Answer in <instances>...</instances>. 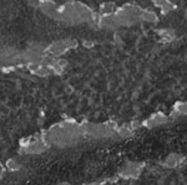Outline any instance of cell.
I'll return each instance as SVG.
<instances>
[{"label":"cell","instance_id":"cell-1","mask_svg":"<svg viewBox=\"0 0 187 185\" xmlns=\"http://www.w3.org/2000/svg\"><path fill=\"white\" fill-rule=\"evenodd\" d=\"M144 168V164L140 163H126L124 165V168L120 170V173L117 177L119 178H124V179H136L140 177V174Z\"/></svg>","mask_w":187,"mask_h":185},{"label":"cell","instance_id":"cell-2","mask_svg":"<svg viewBox=\"0 0 187 185\" xmlns=\"http://www.w3.org/2000/svg\"><path fill=\"white\" fill-rule=\"evenodd\" d=\"M167 119H169V117H167L166 114L164 113H155V114H152L150 116L149 118H147L146 121L142 122V125L146 128H152V127H156V125H160L162 123H166Z\"/></svg>","mask_w":187,"mask_h":185},{"label":"cell","instance_id":"cell-3","mask_svg":"<svg viewBox=\"0 0 187 185\" xmlns=\"http://www.w3.org/2000/svg\"><path fill=\"white\" fill-rule=\"evenodd\" d=\"M183 164H186V158L181 157L178 154H170L167 155L166 159L164 160V165L166 168H176V167H183Z\"/></svg>","mask_w":187,"mask_h":185},{"label":"cell","instance_id":"cell-4","mask_svg":"<svg viewBox=\"0 0 187 185\" xmlns=\"http://www.w3.org/2000/svg\"><path fill=\"white\" fill-rule=\"evenodd\" d=\"M115 133H116L117 135H120V137L125 138V137H130V135H132V133H134V129L131 128L130 124H126V125H117Z\"/></svg>","mask_w":187,"mask_h":185},{"label":"cell","instance_id":"cell-5","mask_svg":"<svg viewBox=\"0 0 187 185\" xmlns=\"http://www.w3.org/2000/svg\"><path fill=\"white\" fill-rule=\"evenodd\" d=\"M186 102H176L174 106V113L177 116H185L186 114Z\"/></svg>","mask_w":187,"mask_h":185},{"label":"cell","instance_id":"cell-6","mask_svg":"<svg viewBox=\"0 0 187 185\" xmlns=\"http://www.w3.org/2000/svg\"><path fill=\"white\" fill-rule=\"evenodd\" d=\"M20 168L21 165L15 159H8V162L5 163V169L10 170V172H18V170H20Z\"/></svg>","mask_w":187,"mask_h":185},{"label":"cell","instance_id":"cell-7","mask_svg":"<svg viewBox=\"0 0 187 185\" xmlns=\"http://www.w3.org/2000/svg\"><path fill=\"white\" fill-rule=\"evenodd\" d=\"M33 142V137L30 135V137H26V138H23L20 140V148H28L29 145L31 144Z\"/></svg>","mask_w":187,"mask_h":185},{"label":"cell","instance_id":"cell-8","mask_svg":"<svg viewBox=\"0 0 187 185\" xmlns=\"http://www.w3.org/2000/svg\"><path fill=\"white\" fill-rule=\"evenodd\" d=\"M4 173H5V167L1 164V162H0V179H1L4 177Z\"/></svg>","mask_w":187,"mask_h":185},{"label":"cell","instance_id":"cell-9","mask_svg":"<svg viewBox=\"0 0 187 185\" xmlns=\"http://www.w3.org/2000/svg\"><path fill=\"white\" fill-rule=\"evenodd\" d=\"M59 185H71V184H69V183H60Z\"/></svg>","mask_w":187,"mask_h":185}]
</instances>
